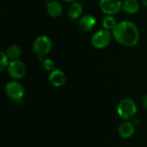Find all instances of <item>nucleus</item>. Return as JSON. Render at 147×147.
<instances>
[{
  "instance_id": "f257e3e1",
  "label": "nucleus",
  "mask_w": 147,
  "mask_h": 147,
  "mask_svg": "<svg viewBox=\"0 0 147 147\" xmlns=\"http://www.w3.org/2000/svg\"><path fill=\"white\" fill-rule=\"evenodd\" d=\"M111 32L115 40L122 46L134 47L140 41V30L138 27L130 21L117 22Z\"/></svg>"
},
{
  "instance_id": "6e6552de",
  "label": "nucleus",
  "mask_w": 147,
  "mask_h": 147,
  "mask_svg": "<svg viewBox=\"0 0 147 147\" xmlns=\"http://www.w3.org/2000/svg\"><path fill=\"white\" fill-rule=\"evenodd\" d=\"M48 80L53 86L59 88L65 84L66 81V77L63 71L59 69H54L53 71H50L48 76Z\"/></svg>"
},
{
  "instance_id": "4be33fe9",
  "label": "nucleus",
  "mask_w": 147,
  "mask_h": 147,
  "mask_svg": "<svg viewBox=\"0 0 147 147\" xmlns=\"http://www.w3.org/2000/svg\"><path fill=\"white\" fill-rule=\"evenodd\" d=\"M121 1H124V0H121Z\"/></svg>"
},
{
  "instance_id": "39448f33",
  "label": "nucleus",
  "mask_w": 147,
  "mask_h": 147,
  "mask_svg": "<svg viewBox=\"0 0 147 147\" xmlns=\"http://www.w3.org/2000/svg\"><path fill=\"white\" fill-rule=\"evenodd\" d=\"M4 92L9 98L14 101H19L22 99L25 94L22 84L17 81H10L7 83L4 87Z\"/></svg>"
},
{
  "instance_id": "412c9836",
  "label": "nucleus",
  "mask_w": 147,
  "mask_h": 147,
  "mask_svg": "<svg viewBox=\"0 0 147 147\" xmlns=\"http://www.w3.org/2000/svg\"><path fill=\"white\" fill-rule=\"evenodd\" d=\"M43 1H46V2H50V1H52V0H43Z\"/></svg>"
},
{
  "instance_id": "9b49d317",
  "label": "nucleus",
  "mask_w": 147,
  "mask_h": 147,
  "mask_svg": "<svg viewBox=\"0 0 147 147\" xmlns=\"http://www.w3.org/2000/svg\"><path fill=\"white\" fill-rule=\"evenodd\" d=\"M47 12L51 17H54V18L59 17V16H61V14L63 12V8H62L61 3L55 0L47 2Z\"/></svg>"
},
{
  "instance_id": "aec40b11",
  "label": "nucleus",
  "mask_w": 147,
  "mask_h": 147,
  "mask_svg": "<svg viewBox=\"0 0 147 147\" xmlns=\"http://www.w3.org/2000/svg\"><path fill=\"white\" fill-rule=\"evenodd\" d=\"M63 1H65V2H67V3H74V2H77V0H63Z\"/></svg>"
},
{
  "instance_id": "f3484780",
  "label": "nucleus",
  "mask_w": 147,
  "mask_h": 147,
  "mask_svg": "<svg viewBox=\"0 0 147 147\" xmlns=\"http://www.w3.org/2000/svg\"><path fill=\"white\" fill-rule=\"evenodd\" d=\"M42 65H43V67L46 71H52L55 69V63L53 61V59H46L43 60L42 62Z\"/></svg>"
},
{
  "instance_id": "0eeeda50",
  "label": "nucleus",
  "mask_w": 147,
  "mask_h": 147,
  "mask_svg": "<svg viewBox=\"0 0 147 147\" xmlns=\"http://www.w3.org/2000/svg\"><path fill=\"white\" fill-rule=\"evenodd\" d=\"M7 71L9 75L14 78V79H21L22 78L26 72H27V68L25 64L19 60V59H16V60H11L7 67Z\"/></svg>"
},
{
  "instance_id": "f8f14e48",
  "label": "nucleus",
  "mask_w": 147,
  "mask_h": 147,
  "mask_svg": "<svg viewBox=\"0 0 147 147\" xmlns=\"http://www.w3.org/2000/svg\"><path fill=\"white\" fill-rule=\"evenodd\" d=\"M83 11L84 9L82 4L78 2H74L71 3V5L69 6L67 9V15L71 20H77L78 18H81L83 15Z\"/></svg>"
},
{
  "instance_id": "4468645a",
  "label": "nucleus",
  "mask_w": 147,
  "mask_h": 147,
  "mask_svg": "<svg viewBox=\"0 0 147 147\" xmlns=\"http://www.w3.org/2000/svg\"><path fill=\"white\" fill-rule=\"evenodd\" d=\"M6 54L11 60L18 59L22 54V49L18 45H11L6 50Z\"/></svg>"
},
{
  "instance_id": "7ed1b4c3",
  "label": "nucleus",
  "mask_w": 147,
  "mask_h": 147,
  "mask_svg": "<svg viewBox=\"0 0 147 147\" xmlns=\"http://www.w3.org/2000/svg\"><path fill=\"white\" fill-rule=\"evenodd\" d=\"M112 32L110 30L102 28L96 31L91 37V44L96 49H103L107 47L112 40Z\"/></svg>"
},
{
  "instance_id": "ddd939ff",
  "label": "nucleus",
  "mask_w": 147,
  "mask_h": 147,
  "mask_svg": "<svg viewBox=\"0 0 147 147\" xmlns=\"http://www.w3.org/2000/svg\"><path fill=\"white\" fill-rule=\"evenodd\" d=\"M122 9L129 15H134L140 10V3L138 0L122 1Z\"/></svg>"
},
{
  "instance_id": "6ab92c4d",
  "label": "nucleus",
  "mask_w": 147,
  "mask_h": 147,
  "mask_svg": "<svg viewBox=\"0 0 147 147\" xmlns=\"http://www.w3.org/2000/svg\"><path fill=\"white\" fill-rule=\"evenodd\" d=\"M141 1H142V3L144 4V6L147 8V0H141Z\"/></svg>"
},
{
  "instance_id": "f03ea898",
  "label": "nucleus",
  "mask_w": 147,
  "mask_h": 147,
  "mask_svg": "<svg viewBox=\"0 0 147 147\" xmlns=\"http://www.w3.org/2000/svg\"><path fill=\"white\" fill-rule=\"evenodd\" d=\"M137 110L138 108L135 102L130 98L122 99L117 106L118 115L125 121L133 119L137 114Z\"/></svg>"
},
{
  "instance_id": "9d476101",
  "label": "nucleus",
  "mask_w": 147,
  "mask_h": 147,
  "mask_svg": "<svg viewBox=\"0 0 147 147\" xmlns=\"http://www.w3.org/2000/svg\"><path fill=\"white\" fill-rule=\"evenodd\" d=\"M118 133L121 138L129 139L135 133L134 125L131 121H123L118 127Z\"/></svg>"
},
{
  "instance_id": "20e7f679",
  "label": "nucleus",
  "mask_w": 147,
  "mask_h": 147,
  "mask_svg": "<svg viewBox=\"0 0 147 147\" xmlns=\"http://www.w3.org/2000/svg\"><path fill=\"white\" fill-rule=\"evenodd\" d=\"M53 47L52 40L47 35L38 36L33 44V50L37 56L43 57L49 53Z\"/></svg>"
},
{
  "instance_id": "1a4fd4ad",
  "label": "nucleus",
  "mask_w": 147,
  "mask_h": 147,
  "mask_svg": "<svg viewBox=\"0 0 147 147\" xmlns=\"http://www.w3.org/2000/svg\"><path fill=\"white\" fill-rule=\"evenodd\" d=\"M96 24V18L93 15H90V14L82 16L78 21L79 28L84 32L90 31L95 27Z\"/></svg>"
},
{
  "instance_id": "dca6fc26",
  "label": "nucleus",
  "mask_w": 147,
  "mask_h": 147,
  "mask_svg": "<svg viewBox=\"0 0 147 147\" xmlns=\"http://www.w3.org/2000/svg\"><path fill=\"white\" fill-rule=\"evenodd\" d=\"M0 56H1V60H0V71H3L9 65V57L7 56L6 53L4 52H1L0 53Z\"/></svg>"
},
{
  "instance_id": "2eb2a0df",
  "label": "nucleus",
  "mask_w": 147,
  "mask_h": 147,
  "mask_svg": "<svg viewBox=\"0 0 147 147\" xmlns=\"http://www.w3.org/2000/svg\"><path fill=\"white\" fill-rule=\"evenodd\" d=\"M117 22L115 20V18L114 17V16H109V15H105V16L102 18V25L103 27V28L108 29L112 31L115 27L116 26Z\"/></svg>"
},
{
  "instance_id": "423d86ee",
  "label": "nucleus",
  "mask_w": 147,
  "mask_h": 147,
  "mask_svg": "<svg viewBox=\"0 0 147 147\" xmlns=\"http://www.w3.org/2000/svg\"><path fill=\"white\" fill-rule=\"evenodd\" d=\"M99 8L101 11L109 16H115L122 9L121 0H100Z\"/></svg>"
},
{
  "instance_id": "a211bd4d",
  "label": "nucleus",
  "mask_w": 147,
  "mask_h": 147,
  "mask_svg": "<svg viewBox=\"0 0 147 147\" xmlns=\"http://www.w3.org/2000/svg\"><path fill=\"white\" fill-rule=\"evenodd\" d=\"M142 105H143V107L147 109V95L143 98V100H142Z\"/></svg>"
}]
</instances>
